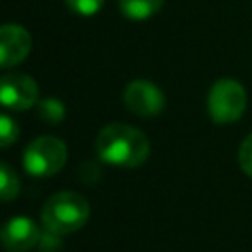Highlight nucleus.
Returning a JSON list of instances; mask_svg holds the SVG:
<instances>
[{
  "label": "nucleus",
  "instance_id": "f03ea898",
  "mask_svg": "<svg viewBox=\"0 0 252 252\" xmlns=\"http://www.w3.org/2000/svg\"><path fill=\"white\" fill-rule=\"evenodd\" d=\"M91 207L87 199L75 191H59L41 207V222L55 236L71 234L89 220Z\"/></svg>",
  "mask_w": 252,
  "mask_h": 252
},
{
  "label": "nucleus",
  "instance_id": "9b49d317",
  "mask_svg": "<svg viewBox=\"0 0 252 252\" xmlns=\"http://www.w3.org/2000/svg\"><path fill=\"white\" fill-rule=\"evenodd\" d=\"M37 112L41 116V120L49 122V124H57L65 118V106L61 100L57 98H43L39 104H37Z\"/></svg>",
  "mask_w": 252,
  "mask_h": 252
},
{
  "label": "nucleus",
  "instance_id": "423d86ee",
  "mask_svg": "<svg viewBox=\"0 0 252 252\" xmlns=\"http://www.w3.org/2000/svg\"><path fill=\"white\" fill-rule=\"evenodd\" d=\"M124 104L134 114L152 118L163 110L165 96H163L161 89L158 85H154L152 81L136 79L124 89Z\"/></svg>",
  "mask_w": 252,
  "mask_h": 252
},
{
  "label": "nucleus",
  "instance_id": "9d476101",
  "mask_svg": "<svg viewBox=\"0 0 252 252\" xmlns=\"http://www.w3.org/2000/svg\"><path fill=\"white\" fill-rule=\"evenodd\" d=\"M20 189V181L16 171L10 167V163L2 161L0 163V191H2V199L4 201H12L18 195Z\"/></svg>",
  "mask_w": 252,
  "mask_h": 252
},
{
  "label": "nucleus",
  "instance_id": "6e6552de",
  "mask_svg": "<svg viewBox=\"0 0 252 252\" xmlns=\"http://www.w3.org/2000/svg\"><path fill=\"white\" fill-rule=\"evenodd\" d=\"M39 242V228L28 217H14L2 228V244L8 252H28Z\"/></svg>",
  "mask_w": 252,
  "mask_h": 252
},
{
  "label": "nucleus",
  "instance_id": "0eeeda50",
  "mask_svg": "<svg viewBox=\"0 0 252 252\" xmlns=\"http://www.w3.org/2000/svg\"><path fill=\"white\" fill-rule=\"evenodd\" d=\"M32 49V35L18 24H4L0 28V65L4 69L22 63Z\"/></svg>",
  "mask_w": 252,
  "mask_h": 252
},
{
  "label": "nucleus",
  "instance_id": "4468645a",
  "mask_svg": "<svg viewBox=\"0 0 252 252\" xmlns=\"http://www.w3.org/2000/svg\"><path fill=\"white\" fill-rule=\"evenodd\" d=\"M238 163L242 167V171L252 177V134H248L242 144H240V150H238Z\"/></svg>",
  "mask_w": 252,
  "mask_h": 252
},
{
  "label": "nucleus",
  "instance_id": "20e7f679",
  "mask_svg": "<svg viewBox=\"0 0 252 252\" xmlns=\"http://www.w3.org/2000/svg\"><path fill=\"white\" fill-rule=\"evenodd\" d=\"M207 106L217 124L236 122L246 108V91L234 79H219L209 91Z\"/></svg>",
  "mask_w": 252,
  "mask_h": 252
},
{
  "label": "nucleus",
  "instance_id": "f8f14e48",
  "mask_svg": "<svg viewBox=\"0 0 252 252\" xmlns=\"http://www.w3.org/2000/svg\"><path fill=\"white\" fill-rule=\"evenodd\" d=\"M18 138V124L8 116L2 114L0 116V144L2 148H10Z\"/></svg>",
  "mask_w": 252,
  "mask_h": 252
},
{
  "label": "nucleus",
  "instance_id": "39448f33",
  "mask_svg": "<svg viewBox=\"0 0 252 252\" xmlns=\"http://www.w3.org/2000/svg\"><path fill=\"white\" fill-rule=\"evenodd\" d=\"M37 83L24 73H6L0 79V100L6 108L28 110L37 102Z\"/></svg>",
  "mask_w": 252,
  "mask_h": 252
},
{
  "label": "nucleus",
  "instance_id": "f257e3e1",
  "mask_svg": "<svg viewBox=\"0 0 252 252\" xmlns=\"http://www.w3.org/2000/svg\"><path fill=\"white\" fill-rule=\"evenodd\" d=\"M94 150L104 163L116 167H138L150 156V142L146 134L130 124H106L94 142Z\"/></svg>",
  "mask_w": 252,
  "mask_h": 252
},
{
  "label": "nucleus",
  "instance_id": "ddd939ff",
  "mask_svg": "<svg viewBox=\"0 0 252 252\" xmlns=\"http://www.w3.org/2000/svg\"><path fill=\"white\" fill-rule=\"evenodd\" d=\"M65 2L75 14H81V16H93L104 4V0H65Z\"/></svg>",
  "mask_w": 252,
  "mask_h": 252
},
{
  "label": "nucleus",
  "instance_id": "7ed1b4c3",
  "mask_svg": "<svg viewBox=\"0 0 252 252\" xmlns=\"http://www.w3.org/2000/svg\"><path fill=\"white\" fill-rule=\"evenodd\" d=\"M67 161V146L55 136L35 138L24 152V167L30 175L49 177L63 169Z\"/></svg>",
  "mask_w": 252,
  "mask_h": 252
},
{
  "label": "nucleus",
  "instance_id": "1a4fd4ad",
  "mask_svg": "<svg viewBox=\"0 0 252 252\" xmlns=\"http://www.w3.org/2000/svg\"><path fill=\"white\" fill-rule=\"evenodd\" d=\"M163 6V0H118L120 14L128 20L140 22L158 14Z\"/></svg>",
  "mask_w": 252,
  "mask_h": 252
}]
</instances>
